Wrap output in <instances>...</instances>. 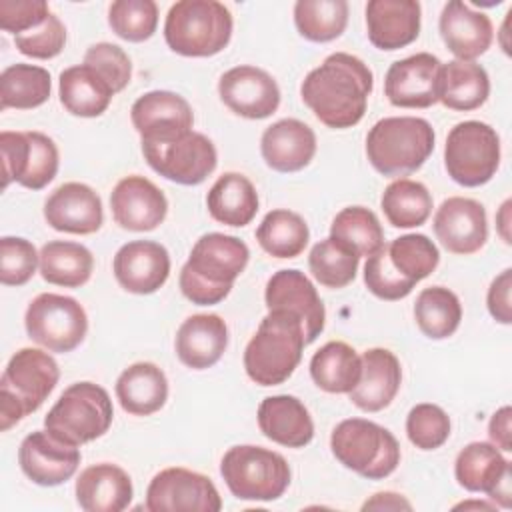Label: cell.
Masks as SVG:
<instances>
[{"label": "cell", "instance_id": "cell-1", "mask_svg": "<svg viewBox=\"0 0 512 512\" xmlns=\"http://www.w3.org/2000/svg\"><path fill=\"white\" fill-rule=\"evenodd\" d=\"M372 88V70L358 56L334 52L306 74L300 96L324 126L344 130L364 118Z\"/></svg>", "mask_w": 512, "mask_h": 512}, {"label": "cell", "instance_id": "cell-2", "mask_svg": "<svg viewBox=\"0 0 512 512\" xmlns=\"http://www.w3.org/2000/svg\"><path fill=\"white\" fill-rule=\"evenodd\" d=\"M248 260L250 250L240 238L208 232L196 240L180 270V290L192 304H218L230 294Z\"/></svg>", "mask_w": 512, "mask_h": 512}, {"label": "cell", "instance_id": "cell-3", "mask_svg": "<svg viewBox=\"0 0 512 512\" xmlns=\"http://www.w3.org/2000/svg\"><path fill=\"white\" fill-rule=\"evenodd\" d=\"M302 322L286 310H268L244 350V370L260 386L286 382L302 360Z\"/></svg>", "mask_w": 512, "mask_h": 512}, {"label": "cell", "instance_id": "cell-4", "mask_svg": "<svg viewBox=\"0 0 512 512\" xmlns=\"http://www.w3.org/2000/svg\"><path fill=\"white\" fill-rule=\"evenodd\" d=\"M434 128L416 116H388L378 120L366 136V156L382 176H408L422 168L434 152Z\"/></svg>", "mask_w": 512, "mask_h": 512}, {"label": "cell", "instance_id": "cell-5", "mask_svg": "<svg viewBox=\"0 0 512 512\" xmlns=\"http://www.w3.org/2000/svg\"><path fill=\"white\" fill-rule=\"evenodd\" d=\"M60 378L56 360L40 348H20L0 378V430L6 432L36 412Z\"/></svg>", "mask_w": 512, "mask_h": 512}, {"label": "cell", "instance_id": "cell-6", "mask_svg": "<svg viewBox=\"0 0 512 512\" xmlns=\"http://www.w3.org/2000/svg\"><path fill=\"white\" fill-rule=\"evenodd\" d=\"M232 14L216 0H180L164 20V40L180 56L208 58L222 52L232 38Z\"/></svg>", "mask_w": 512, "mask_h": 512}, {"label": "cell", "instance_id": "cell-7", "mask_svg": "<svg viewBox=\"0 0 512 512\" xmlns=\"http://www.w3.org/2000/svg\"><path fill=\"white\" fill-rule=\"evenodd\" d=\"M330 448L344 468L368 480H382L400 464V444L394 434L366 418H348L336 424Z\"/></svg>", "mask_w": 512, "mask_h": 512}, {"label": "cell", "instance_id": "cell-8", "mask_svg": "<svg viewBox=\"0 0 512 512\" xmlns=\"http://www.w3.org/2000/svg\"><path fill=\"white\" fill-rule=\"evenodd\" d=\"M114 420L110 394L94 382L68 386L44 418V428L58 440L82 446L108 432Z\"/></svg>", "mask_w": 512, "mask_h": 512}, {"label": "cell", "instance_id": "cell-9", "mask_svg": "<svg viewBox=\"0 0 512 512\" xmlns=\"http://www.w3.org/2000/svg\"><path fill=\"white\" fill-rule=\"evenodd\" d=\"M220 474L238 500L272 502L290 486V466L274 450L240 444L228 448L220 462Z\"/></svg>", "mask_w": 512, "mask_h": 512}, {"label": "cell", "instance_id": "cell-10", "mask_svg": "<svg viewBox=\"0 0 512 512\" xmlns=\"http://www.w3.org/2000/svg\"><path fill=\"white\" fill-rule=\"evenodd\" d=\"M444 166L448 176L466 188L490 182L500 166V136L480 120L458 122L446 138Z\"/></svg>", "mask_w": 512, "mask_h": 512}, {"label": "cell", "instance_id": "cell-11", "mask_svg": "<svg viewBox=\"0 0 512 512\" xmlns=\"http://www.w3.org/2000/svg\"><path fill=\"white\" fill-rule=\"evenodd\" d=\"M24 326L28 338L48 352H72L88 332V316L82 304L64 294H38L26 308Z\"/></svg>", "mask_w": 512, "mask_h": 512}, {"label": "cell", "instance_id": "cell-12", "mask_svg": "<svg viewBox=\"0 0 512 512\" xmlns=\"http://www.w3.org/2000/svg\"><path fill=\"white\" fill-rule=\"evenodd\" d=\"M142 154L156 174L182 186L202 184L218 164L212 140L194 130L174 140L142 142Z\"/></svg>", "mask_w": 512, "mask_h": 512}, {"label": "cell", "instance_id": "cell-13", "mask_svg": "<svg viewBox=\"0 0 512 512\" xmlns=\"http://www.w3.org/2000/svg\"><path fill=\"white\" fill-rule=\"evenodd\" d=\"M2 188L18 182L28 190H42L58 172L60 156L54 140L42 132H0Z\"/></svg>", "mask_w": 512, "mask_h": 512}, {"label": "cell", "instance_id": "cell-14", "mask_svg": "<svg viewBox=\"0 0 512 512\" xmlns=\"http://www.w3.org/2000/svg\"><path fill=\"white\" fill-rule=\"evenodd\" d=\"M222 498L214 482L194 470L172 466L160 470L148 484L150 512H218Z\"/></svg>", "mask_w": 512, "mask_h": 512}, {"label": "cell", "instance_id": "cell-15", "mask_svg": "<svg viewBox=\"0 0 512 512\" xmlns=\"http://www.w3.org/2000/svg\"><path fill=\"white\" fill-rule=\"evenodd\" d=\"M458 484L468 492H484L496 506H512L510 462L492 442L466 444L454 462Z\"/></svg>", "mask_w": 512, "mask_h": 512}, {"label": "cell", "instance_id": "cell-16", "mask_svg": "<svg viewBox=\"0 0 512 512\" xmlns=\"http://www.w3.org/2000/svg\"><path fill=\"white\" fill-rule=\"evenodd\" d=\"M264 300L268 310H286L302 322L306 346L322 334L326 310L314 284L304 272L294 268L274 272L266 282Z\"/></svg>", "mask_w": 512, "mask_h": 512}, {"label": "cell", "instance_id": "cell-17", "mask_svg": "<svg viewBox=\"0 0 512 512\" xmlns=\"http://www.w3.org/2000/svg\"><path fill=\"white\" fill-rule=\"evenodd\" d=\"M442 62L430 52H418L390 64L384 94L398 108H430L438 102Z\"/></svg>", "mask_w": 512, "mask_h": 512}, {"label": "cell", "instance_id": "cell-18", "mask_svg": "<svg viewBox=\"0 0 512 512\" xmlns=\"http://www.w3.org/2000/svg\"><path fill=\"white\" fill-rule=\"evenodd\" d=\"M220 100L238 116L262 120L280 106V88L262 68L240 64L226 70L218 80Z\"/></svg>", "mask_w": 512, "mask_h": 512}, {"label": "cell", "instance_id": "cell-19", "mask_svg": "<svg viewBox=\"0 0 512 512\" xmlns=\"http://www.w3.org/2000/svg\"><path fill=\"white\" fill-rule=\"evenodd\" d=\"M130 120L140 134V142L174 140L194 126L188 100L170 90H152L136 98L130 108Z\"/></svg>", "mask_w": 512, "mask_h": 512}, {"label": "cell", "instance_id": "cell-20", "mask_svg": "<svg viewBox=\"0 0 512 512\" xmlns=\"http://www.w3.org/2000/svg\"><path fill=\"white\" fill-rule=\"evenodd\" d=\"M18 464L38 486H58L70 480L80 466L78 446L66 444L46 428L28 434L18 448Z\"/></svg>", "mask_w": 512, "mask_h": 512}, {"label": "cell", "instance_id": "cell-21", "mask_svg": "<svg viewBox=\"0 0 512 512\" xmlns=\"http://www.w3.org/2000/svg\"><path fill=\"white\" fill-rule=\"evenodd\" d=\"M438 242L452 254L468 256L488 240L486 210L478 200L452 196L440 204L432 222Z\"/></svg>", "mask_w": 512, "mask_h": 512}, {"label": "cell", "instance_id": "cell-22", "mask_svg": "<svg viewBox=\"0 0 512 512\" xmlns=\"http://www.w3.org/2000/svg\"><path fill=\"white\" fill-rule=\"evenodd\" d=\"M110 208L112 218L120 228L150 232L164 222L168 214V200L154 182L132 174L114 186L110 194Z\"/></svg>", "mask_w": 512, "mask_h": 512}, {"label": "cell", "instance_id": "cell-23", "mask_svg": "<svg viewBox=\"0 0 512 512\" xmlns=\"http://www.w3.org/2000/svg\"><path fill=\"white\" fill-rule=\"evenodd\" d=\"M116 282L130 294H152L170 276V254L154 240H132L118 248L112 260Z\"/></svg>", "mask_w": 512, "mask_h": 512}, {"label": "cell", "instance_id": "cell-24", "mask_svg": "<svg viewBox=\"0 0 512 512\" xmlns=\"http://www.w3.org/2000/svg\"><path fill=\"white\" fill-rule=\"evenodd\" d=\"M44 220L58 232L94 234L104 222L102 200L88 184L64 182L46 198Z\"/></svg>", "mask_w": 512, "mask_h": 512}, {"label": "cell", "instance_id": "cell-25", "mask_svg": "<svg viewBox=\"0 0 512 512\" xmlns=\"http://www.w3.org/2000/svg\"><path fill=\"white\" fill-rule=\"evenodd\" d=\"M422 8L416 0H370L366 32L374 48L392 52L412 44L420 34Z\"/></svg>", "mask_w": 512, "mask_h": 512}, {"label": "cell", "instance_id": "cell-26", "mask_svg": "<svg viewBox=\"0 0 512 512\" xmlns=\"http://www.w3.org/2000/svg\"><path fill=\"white\" fill-rule=\"evenodd\" d=\"M438 28L446 48L456 56V60L474 62L490 48L494 38L490 18L460 0L444 4Z\"/></svg>", "mask_w": 512, "mask_h": 512}, {"label": "cell", "instance_id": "cell-27", "mask_svg": "<svg viewBox=\"0 0 512 512\" xmlns=\"http://www.w3.org/2000/svg\"><path fill=\"white\" fill-rule=\"evenodd\" d=\"M264 162L276 172H298L316 154L314 130L296 118H282L268 126L260 138Z\"/></svg>", "mask_w": 512, "mask_h": 512}, {"label": "cell", "instance_id": "cell-28", "mask_svg": "<svg viewBox=\"0 0 512 512\" xmlns=\"http://www.w3.org/2000/svg\"><path fill=\"white\" fill-rule=\"evenodd\" d=\"M400 382L402 368L396 354L386 348H370L362 354V374L348 398L364 412H380L392 404Z\"/></svg>", "mask_w": 512, "mask_h": 512}, {"label": "cell", "instance_id": "cell-29", "mask_svg": "<svg viewBox=\"0 0 512 512\" xmlns=\"http://www.w3.org/2000/svg\"><path fill=\"white\" fill-rule=\"evenodd\" d=\"M74 494L78 506L86 512H122L130 506L134 488L124 468L100 462L80 472Z\"/></svg>", "mask_w": 512, "mask_h": 512}, {"label": "cell", "instance_id": "cell-30", "mask_svg": "<svg viewBox=\"0 0 512 512\" xmlns=\"http://www.w3.org/2000/svg\"><path fill=\"white\" fill-rule=\"evenodd\" d=\"M228 346V326L218 314L188 316L174 340L178 360L192 370L214 366Z\"/></svg>", "mask_w": 512, "mask_h": 512}, {"label": "cell", "instance_id": "cell-31", "mask_svg": "<svg viewBox=\"0 0 512 512\" xmlns=\"http://www.w3.org/2000/svg\"><path fill=\"white\" fill-rule=\"evenodd\" d=\"M260 432L286 448H304L314 438V422L308 408L290 394L268 396L258 406Z\"/></svg>", "mask_w": 512, "mask_h": 512}, {"label": "cell", "instance_id": "cell-32", "mask_svg": "<svg viewBox=\"0 0 512 512\" xmlns=\"http://www.w3.org/2000/svg\"><path fill=\"white\" fill-rule=\"evenodd\" d=\"M116 398L124 412L150 416L168 400V380L162 368L152 362H134L116 380Z\"/></svg>", "mask_w": 512, "mask_h": 512}, {"label": "cell", "instance_id": "cell-33", "mask_svg": "<svg viewBox=\"0 0 512 512\" xmlns=\"http://www.w3.org/2000/svg\"><path fill=\"white\" fill-rule=\"evenodd\" d=\"M58 96L72 116L96 118L108 110L114 90L94 68L82 62L60 72Z\"/></svg>", "mask_w": 512, "mask_h": 512}, {"label": "cell", "instance_id": "cell-34", "mask_svg": "<svg viewBox=\"0 0 512 512\" xmlns=\"http://www.w3.org/2000/svg\"><path fill=\"white\" fill-rule=\"evenodd\" d=\"M490 96V78L484 66L470 60H450L442 64L438 102L450 110L470 112L480 108Z\"/></svg>", "mask_w": 512, "mask_h": 512}, {"label": "cell", "instance_id": "cell-35", "mask_svg": "<svg viewBox=\"0 0 512 512\" xmlns=\"http://www.w3.org/2000/svg\"><path fill=\"white\" fill-rule=\"evenodd\" d=\"M206 206L216 222L242 228L258 212V192L244 174L226 172L208 190Z\"/></svg>", "mask_w": 512, "mask_h": 512}, {"label": "cell", "instance_id": "cell-36", "mask_svg": "<svg viewBox=\"0 0 512 512\" xmlns=\"http://www.w3.org/2000/svg\"><path fill=\"white\" fill-rule=\"evenodd\" d=\"M362 356L346 342H326L310 360L314 384L328 394H348L360 380Z\"/></svg>", "mask_w": 512, "mask_h": 512}, {"label": "cell", "instance_id": "cell-37", "mask_svg": "<svg viewBox=\"0 0 512 512\" xmlns=\"http://www.w3.org/2000/svg\"><path fill=\"white\" fill-rule=\"evenodd\" d=\"M40 276L54 286L80 288L94 270L92 252L80 242L52 240L40 248Z\"/></svg>", "mask_w": 512, "mask_h": 512}, {"label": "cell", "instance_id": "cell-38", "mask_svg": "<svg viewBox=\"0 0 512 512\" xmlns=\"http://www.w3.org/2000/svg\"><path fill=\"white\" fill-rule=\"evenodd\" d=\"M52 92L50 72L36 64H12L0 74V108L32 110L42 106Z\"/></svg>", "mask_w": 512, "mask_h": 512}, {"label": "cell", "instance_id": "cell-39", "mask_svg": "<svg viewBox=\"0 0 512 512\" xmlns=\"http://www.w3.org/2000/svg\"><path fill=\"white\" fill-rule=\"evenodd\" d=\"M260 248L274 258H296L304 252L310 240L306 220L292 210H270L256 228Z\"/></svg>", "mask_w": 512, "mask_h": 512}, {"label": "cell", "instance_id": "cell-40", "mask_svg": "<svg viewBox=\"0 0 512 512\" xmlns=\"http://www.w3.org/2000/svg\"><path fill=\"white\" fill-rule=\"evenodd\" d=\"M380 206L394 228H416L432 214V194L422 182L396 178L384 188Z\"/></svg>", "mask_w": 512, "mask_h": 512}, {"label": "cell", "instance_id": "cell-41", "mask_svg": "<svg viewBox=\"0 0 512 512\" xmlns=\"http://www.w3.org/2000/svg\"><path fill=\"white\" fill-rule=\"evenodd\" d=\"M414 318L424 336L430 340H444L458 330L462 304L450 288L430 286L416 296Z\"/></svg>", "mask_w": 512, "mask_h": 512}, {"label": "cell", "instance_id": "cell-42", "mask_svg": "<svg viewBox=\"0 0 512 512\" xmlns=\"http://www.w3.org/2000/svg\"><path fill=\"white\" fill-rule=\"evenodd\" d=\"M330 236L362 256H372L384 246V230L378 216L364 206L342 208L332 224Z\"/></svg>", "mask_w": 512, "mask_h": 512}, {"label": "cell", "instance_id": "cell-43", "mask_svg": "<svg viewBox=\"0 0 512 512\" xmlns=\"http://www.w3.org/2000/svg\"><path fill=\"white\" fill-rule=\"evenodd\" d=\"M294 24L300 36L310 42L336 40L348 24L346 0H298L294 4Z\"/></svg>", "mask_w": 512, "mask_h": 512}, {"label": "cell", "instance_id": "cell-44", "mask_svg": "<svg viewBox=\"0 0 512 512\" xmlns=\"http://www.w3.org/2000/svg\"><path fill=\"white\" fill-rule=\"evenodd\" d=\"M384 248L392 268L412 286L430 276L440 262V252L426 234H404Z\"/></svg>", "mask_w": 512, "mask_h": 512}, {"label": "cell", "instance_id": "cell-45", "mask_svg": "<svg viewBox=\"0 0 512 512\" xmlns=\"http://www.w3.org/2000/svg\"><path fill=\"white\" fill-rule=\"evenodd\" d=\"M358 264V254L332 236L314 244L308 254V268L312 276L316 282L332 290L348 286L356 278Z\"/></svg>", "mask_w": 512, "mask_h": 512}, {"label": "cell", "instance_id": "cell-46", "mask_svg": "<svg viewBox=\"0 0 512 512\" xmlns=\"http://www.w3.org/2000/svg\"><path fill=\"white\" fill-rule=\"evenodd\" d=\"M112 32L126 42H144L158 28V6L154 0H116L108 8Z\"/></svg>", "mask_w": 512, "mask_h": 512}, {"label": "cell", "instance_id": "cell-47", "mask_svg": "<svg viewBox=\"0 0 512 512\" xmlns=\"http://www.w3.org/2000/svg\"><path fill=\"white\" fill-rule=\"evenodd\" d=\"M406 436L420 450H436L450 436V418L436 404H416L406 416Z\"/></svg>", "mask_w": 512, "mask_h": 512}, {"label": "cell", "instance_id": "cell-48", "mask_svg": "<svg viewBox=\"0 0 512 512\" xmlns=\"http://www.w3.org/2000/svg\"><path fill=\"white\" fill-rule=\"evenodd\" d=\"M40 266V252L20 236L0 238V282L4 286L26 284Z\"/></svg>", "mask_w": 512, "mask_h": 512}, {"label": "cell", "instance_id": "cell-49", "mask_svg": "<svg viewBox=\"0 0 512 512\" xmlns=\"http://www.w3.org/2000/svg\"><path fill=\"white\" fill-rule=\"evenodd\" d=\"M84 64L94 68L114 90V94L122 92L132 78V62L128 54L112 42L92 44L84 54Z\"/></svg>", "mask_w": 512, "mask_h": 512}, {"label": "cell", "instance_id": "cell-50", "mask_svg": "<svg viewBox=\"0 0 512 512\" xmlns=\"http://www.w3.org/2000/svg\"><path fill=\"white\" fill-rule=\"evenodd\" d=\"M364 284L376 298L390 302L402 300L414 290V286L392 268L384 246L376 254L368 256L364 264Z\"/></svg>", "mask_w": 512, "mask_h": 512}, {"label": "cell", "instance_id": "cell-51", "mask_svg": "<svg viewBox=\"0 0 512 512\" xmlns=\"http://www.w3.org/2000/svg\"><path fill=\"white\" fill-rule=\"evenodd\" d=\"M66 44V28L56 14H50L44 24L38 28L14 36V46L20 54L36 58V60H50L64 50Z\"/></svg>", "mask_w": 512, "mask_h": 512}, {"label": "cell", "instance_id": "cell-52", "mask_svg": "<svg viewBox=\"0 0 512 512\" xmlns=\"http://www.w3.org/2000/svg\"><path fill=\"white\" fill-rule=\"evenodd\" d=\"M50 14L44 0H0V28L14 36L38 28Z\"/></svg>", "mask_w": 512, "mask_h": 512}, {"label": "cell", "instance_id": "cell-53", "mask_svg": "<svg viewBox=\"0 0 512 512\" xmlns=\"http://www.w3.org/2000/svg\"><path fill=\"white\" fill-rule=\"evenodd\" d=\"M512 268H504L490 284L486 294V306L490 316L500 324L512 322Z\"/></svg>", "mask_w": 512, "mask_h": 512}, {"label": "cell", "instance_id": "cell-54", "mask_svg": "<svg viewBox=\"0 0 512 512\" xmlns=\"http://www.w3.org/2000/svg\"><path fill=\"white\" fill-rule=\"evenodd\" d=\"M510 420H512V410L510 406H502L498 408L488 424V436L490 442L500 450V452H510L512 450V428H510Z\"/></svg>", "mask_w": 512, "mask_h": 512}, {"label": "cell", "instance_id": "cell-55", "mask_svg": "<svg viewBox=\"0 0 512 512\" xmlns=\"http://www.w3.org/2000/svg\"><path fill=\"white\" fill-rule=\"evenodd\" d=\"M362 510H412V504L396 492H376L362 504Z\"/></svg>", "mask_w": 512, "mask_h": 512}, {"label": "cell", "instance_id": "cell-56", "mask_svg": "<svg viewBox=\"0 0 512 512\" xmlns=\"http://www.w3.org/2000/svg\"><path fill=\"white\" fill-rule=\"evenodd\" d=\"M510 208H512V200H504V204L500 206L498 214H496V230L500 234V238L510 244L512 242V236H510Z\"/></svg>", "mask_w": 512, "mask_h": 512}, {"label": "cell", "instance_id": "cell-57", "mask_svg": "<svg viewBox=\"0 0 512 512\" xmlns=\"http://www.w3.org/2000/svg\"><path fill=\"white\" fill-rule=\"evenodd\" d=\"M470 508H476V510H494L498 508L496 504L492 502H484V500H470V502H460L454 506V510H470Z\"/></svg>", "mask_w": 512, "mask_h": 512}]
</instances>
